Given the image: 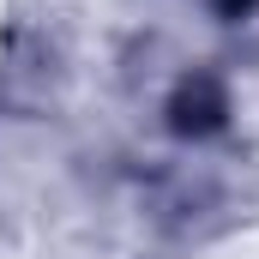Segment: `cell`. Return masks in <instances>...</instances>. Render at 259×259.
I'll return each instance as SVG.
<instances>
[{
    "label": "cell",
    "mask_w": 259,
    "mask_h": 259,
    "mask_svg": "<svg viewBox=\"0 0 259 259\" xmlns=\"http://www.w3.org/2000/svg\"><path fill=\"white\" fill-rule=\"evenodd\" d=\"M169 115H175V133H211V127H223V115H229L223 84H217V78H187V84L175 91Z\"/></svg>",
    "instance_id": "obj_1"
}]
</instances>
